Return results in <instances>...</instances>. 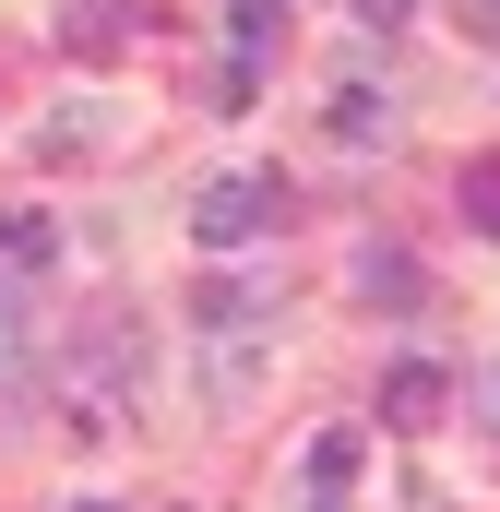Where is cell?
<instances>
[{
    "label": "cell",
    "instance_id": "obj_1",
    "mask_svg": "<svg viewBox=\"0 0 500 512\" xmlns=\"http://www.w3.org/2000/svg\"><path fill=\"white\" fill-rule=\"evenodd\" d=\"M131 382H143V334H131V322H96V334L72 346V429H120Z\"/></svg>",
    "mask_w": 500,
    "mask_h": 512
},
{
    "label": "cell",
    "instance_id": "obj_2",
    "mask_svg": "<svg viewBox=\"0 0 500 512\" xmlns=\"http://www.w3.org/2000/svg\"><path fill=\"white\" fill-rule=\"evenodd\" d=\"M274 215H286V191H274V179H250V167H227V179H203V203H191V239H203V251H250Z\"/></svg>",
    "mask_w": 500,
    "mask_h": 512
},
{
    "label": "cell",
    "instance_id": "obj_3",
    "mask_svg": "<svg viewBox=\"0 0 500 512\" xmlns=\"http://www.w3.org/2000/svg\"><path fill=\"white\" fill-rule=\"evenodd\" d=\"M441 417H453V370L405 358V370L381 382V429H441Z\"/></svg>",
    "mask_w": 500,
    "mask_h": 512
},
{
    "label": "cell",
    "instance_id": "obj_4",
    "mask_svg": "<svg viewBox=\"0 0 500 512\" xmlns=\"http://www.w3.org/2000/svg\"><path fill=\"white\" fill-rule=\"evenodd\" d=\"M358 298H370V310H429V274H417V251L370 239V251H358Z\"/></svg>",
    "mask_w": 500,
    "mask_h": 512
},
{
    "label": "cell",
    "instance_id": "obj_5",
    "mask_svg": "<svg viewBox=\"0 0 500 512\" xmlns=\"http://www.w3.org/2000/svg\"><path fill=\"white\" fill-rule=\"evenodd\" d=\"M453 215H465L477 239H500V155H465V179H453Z\"/></svg>",
    "mask_w": 500,
    "mask_h": 512
},
{
    "label": "cell",
    "instance_id": "obj_6",
    "mask_svg": "<svg viewBox=\"0 0 500 512\" xmlns=\"http://www.w3.org/2000/svg\"><path fill=\"white\" fill-rule=\"evenodd\" d=\"M334 143H358V155H370V143H393V96L346 84V96H334Z\"/></svg>",
    "mask_w": 500,
    "mask_h": 512
},
{
    "label": "cell",
    "instance_id": "obj_7",
    "mask_svg": "<svg viewBox=\"0 0 500 512\" xmlns=\"http://www.w3.org/2000/svg\"><path fill=\"white\" fill-rule=\"evenodd\" d=\"M262 310H274V286H203L191 298V322H215V334H250Z\"/></svg>",
    "mask_w": 500,
    "mask_h": 512
},
{
    "label": "cell",
    "instance_id": "obj_8",
    "mask_svg": "<svg viewBox=\"0 0 500 512\" xmlns=\"http://www.w3.org/2000/svg\"><path fill=\"white\" fill-rule=\"evenodd\" d=\"M358 465H370V429H322V441H310V477H322V489H346Z\"/></svg>",
    "mask_w": 500,
    "mask_h": 512
},
{
    "label": "cell",
    "instance_id": "obj_9",
    "mask_svg": "<svg viewBox=\"0 0 500 512\" xmlns=\"http://www.w3.org/2000/svg\"><path fill=\"white\" fill-rule=\"evenodd\" d=\"M227 12H239V60H262V48L286 36V12H298V0H227Z\"/></svg>",
    "mask_w": 500,
    "mask_h": 512
},
{
    "label": "cell",
    "instance_id": "obj_10",
    "mask_svg": "<svg viewBox=\"0 0 500 512\" xmlns=\"http://www.w3.org/2000/svg\"><path fill=\"white\" fill-rule=\"evenodd\" d=\"M0 251H12V262H48V251H60V227H48V215H24V203H12V215H0Z\"/></svg>",
    "mask_w": 500,
    "mask_h": 512
},
{
    "label": "cell",
    "instance_id": "obj_11",
    "mask_svg": "<svg viewBox=\"0 0 500 512\" xmlns=\"http://www.w3.org/2000/svg\"><path fill=\"white\" fill-rule=\"evenodd\" d=\"M405 12H417V0H358V24H405Z\"/></svg>",
    "mask_w": 500,
    "mask_h": 512
},
{
    "label": "cell",
    "instance_id": "obj_12",
    "mask_svg": "<svg viewBox=\"0 0 500 512\" xmlns=\"http://www.w3.org/2000/svg\"><path fill=\"white\" fill-rule=\"evenodd\" d=\"M477 405H489V429H500V370H477Z\"/></svg>",
    "mask_w": 500,
    "mask_h": 512
},
{
    "label": "cell",
    "instance_id": "obj_13",
    "mask_svg": "<svg viewBox=\"0 0 500 512\" xmlns=\"http://www.w3.org/2000/svg\"><path fill=\"white\" fill-rule=\"evenodd\" d=\"M310 512H358V501H346V489H310Z\"/></svg>",
    "mask_w": 500,
    "mask_h": 512
},
{
    "label": "cell",
    "instance_id": "obj_14",
    "mask_svg": "<svg viewBox=\"0 0 500 512\" xmlns=\"http://www.w3.org/2000/svg\"><path fill=\"white\" fill-rule=\"evenodd\" d=\"M72 512H108V501H72Z\"/></svg>",
    "mask_w": 500,
    "mask_h": 512
}]
</instances>
